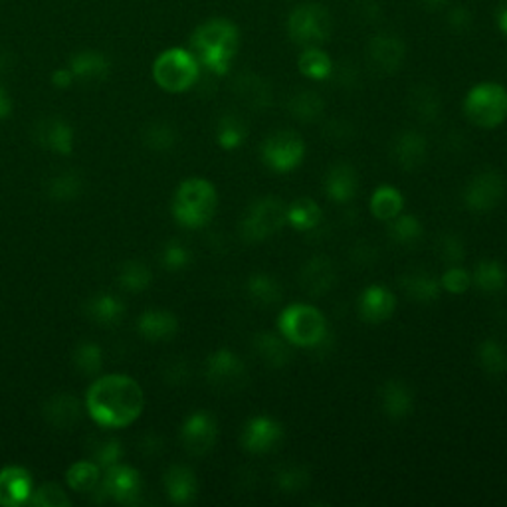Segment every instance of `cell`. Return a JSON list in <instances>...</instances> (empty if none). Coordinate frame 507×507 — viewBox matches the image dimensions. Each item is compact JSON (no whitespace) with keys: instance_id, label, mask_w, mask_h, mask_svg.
Segmentation results:
<instances>
[{"instance_id":"4316f807","label":"cell","mask_w":507,"mask_h":507,"mask_svg":"<svg viewBox=\"0 0 507 507\" xmlns=\"http://www.w3.org/2000/svg\"><path fill=\"white\" fill-rule=\"evenodd\" d=\"M44 418L54 428H73L76 422L81 418V405L80 400L70 393H60L48 398L44 405Z\"/></svg>"},{"instance_id":"6da1fadb","label":"cell","mask_w":507,"mask_h":507,"mask_svg":"<svg viewBox=\"0 0 507 507\" xmlns=\"http://www.w3.org/2000/svg\"><path fill=\"white\" fill-rule=\"evenodd\" d=\"M86 408L101 428H125L141 416L143 388L127 375L101 377L88 390Z\"/></svg>"},{"instance_id":"7402d4cb","label":"cell","mask_w":507,"mask_h":507,"mask_svg":"<svg viewBox=\"0 0 507 507\" xmlns=\"http://www.w3.org/2000/svg\"><path fill=\"white\" fill-rule=\"evenodd\" d=\"M405 44L395 34H378L368 44V58L378 72L395 73L405 60Z\"/></svg>"},{"instance_id":"f907efd6","label":"cell","mask_w":507,"mask_h":507,"mask_svg":"<svg viewBox=\"0 0 507 507\" xmlns=\"http://www.w3.org/2000/svg\"><path fill=\"white\" fill-rule=\"evenodd\" d=\"M412 108H415L416 115L422 120H435L440 113V100L435 90L428 88H418V91L412 98Z\"/></svg>"},{"instance_id":"ab89813d","label":"cell","mask_w":507,"mask_h":507,"mask_svg":"<svg viewBox=\"0 0 507 507\" xmlns=\"http://www.w3.org/2000/svg\"><path fill=\"white\" fill-rule=\"evenodd\" d=\"M73 365L78 371L86 377H93L101 371L103 367V353L101 347L93 341H83L73 351Z\"/></svg>"},{"instance_id":"4dcf8cb0","label":"cell","mask_w":507,"mask_h":507,"mask_svg":"<svg viewBox=\"0 0 507 507\" xmlns=\"http://www.w3.org/2000/svg\"><path fill=\"white\" fill-rule=\"evenodd\" d=\"M86 313L101 327H115L125 315V303L111 293H98L86 303Z\"/></svg>"},{"instance_id":"9f6ffc18","label":"cell","mask_w":507,"mask_h":507,"mask_svg":"<svg viewBox=\"0 0 507 507\" xmlns=\"http://www.w3.org/2000/svg\"><path fill=\"white\" fill-rule=\"evenodd\" d=\"M422 3H425L430 10H438V8H444L446 6L450 0H422Z\"/></svg>"},{"instance_id":"f35d334b","label":"cell","mask_w":507,"mask_h":507,"mask_svg":"<svg viewBox=\"0 0 507 507\" xmlns=\"http://www.w3.org/2000/svg\"><path fill=\"white\" fill-rule=\"evenodd\" d=\"M100 474H101V468L95 462H76L68 470L66 480L73 492L91 493L98 490L100 478H101Z\"/></svg>"},{"instance_id":"484cf974","label":"cell","mask_w":507,"mask_h":507,"mask_svg":"<svg viewBox=\"0 0 507 507\" xmlns=\"http://www.w3.org/2000/svg\"><path fill=\"white\" fill-rule=\"evenodd\" d=\"M36 141L44 149L56 155H70L73 151V131L70 123L58 118L40 121L36 127Z\"/></svg>"},{"instance_id":"7a4b0ae2","label":"cell","mask_w":507,"mask_h":507,"mask_svg":"<svg viewBox=\"0 0 507 507\" xmlns=\"http://www.w3.org/2000/svg\"><path fill=\"white\" fill-rule=\"evenodd\" d=\"M190 46L200 66L216 76H225L240 46L238 28L226 18L208 20L195 30Z\"/></svg>"},{"instance_id":"74e56055","label":"cell","mask_w":507,"mask_h":507,"mask_svg":"<svg viewBox=\"0 0 507 507\" xmlns=\"http://www.w3.org/2000/svg\"><path fill=\"white\" fill-rule=\"evenodd\" d=\"M246 123L236 118V115H225V118H220L216 125V143L220 149L236 151L238 147H242V143L246 141Z\"/></svg>"},{"instance_id":"3957f363","label":"cell","mask_w":507,"mask_h":507,"mask_svg":"<svg viewBox=\"0 0 507 507\" xmlns=\"http://www.w3.org/2000/svg\"><path fill=\"white\" fill-rule=\"evenodd\" d=\"M218 208L216 187L206 178L193 177L177 187L173 196V216L183 228H205Z\"/></svg>"},{"instance_id":"277c9868","label":"cell","mask_w":507,"mask_h":507,"mask_svg":"<svg viewBox=\"0 0 507 507\" xmlns=\"http://www.w3.org/2000/svg\"><path fill=\"white\" fill-rule=\"evenodd\" d=\"M276 330L290 345L313 349L325 343L330 325L320 308L311 303H290L280 311Z\"/></svg>"},{"instance_id":"ee69618b","label":"cell","mask_w":507,"mask_h":507,"mask_svg":"<svg viewBox=\"0 0 507 507\" xmlns=\"http://www.w3.org/2000/svg\"><path fill=\"white\" fill-rule=\"evenodd\" d=\"M311 482L310 472L303 466H283L276 474V485L282 493H301Z\"/></svg>"},{"instance_id":"7bdbcfd3","label":"cell","mask_w":507,"mask_h":507,"mask_svg":"<svg viewBox=\"0 0 507 507\" xmlns=\"http://www.w3.org/2000/svg\"><path fill=\"white\" fill-rule=\"evenodd\" d=\"M81 188L83 183L81 178L78 177V173H60L58 177L50 178L48 183V196L54 198V200H72L81 195Z\"/></svg>"},{"instance_id":"60d3db41","label":"cell","mask_w":507,"mask_h":507,"mask_svg":"<svg viewBox=\"0 0 507 507\" xmlns=\"http://www.w3.org/2000/svg\"><path fill=\"white\" fill-rule=\"evenodd\" d=\"M151 282H153V273L143 262L133 260V262L123 263V268L120 272V283H121V288H125L127 292L139 293L149 288Z\"/></svg>"},{"instance_id":"836d02e7","label":"cell","mask_w":507,"mask_h":507,"mask_svg":"<svg viewBox=\"0 0 507 507\" xmlns=\"http://www.w3.org/2000/svg\"><path fill=\"white\" fill-rule=\"evenodd\" d=\"M388 225V238L398 246H415L425 236V226L418 216L415 215H405L400 213L397 218H393Z\"/></svg>"},{"instance_id":"d6986e66","label":"cell","mask_w":507,"mask_h":507,"mask_svg":"<svg viewBox=\"0 0 507 507\" xmlns=\"http://www.w3.org/2000/svg\"><path fill=\"white\" fill-rule=\"evenodd\" d=\"M32 492H34V482L28 470L20 466L0 470V505L16 507L28 503Z\"/></svg>"},{"instance_id":"603a6c76","label":"cell","mask_w":507,"mask_h":507,"mask_svg":"<svg viewBox=\"0 0 507 507\" xmlns=\"http://www.w3.org/2000/svg\"><path fill=\"white\" fill-rule=\"evenodd\" d=\"M165 492L168 495V500L175 505H188L196 500L198 495V480L195 472L188 466H181V464H175V466L168 468L165 472Z\"/></svg>"},{"instance_id":"f5cc1de1","label":"cell","mask_w":507,"mask_h":507,"mask_svg":"<svg viewBox=\"0 0 507 507\" xmlns=\"http://www.w3.org/2000/svg\"><path fill=\"white\" fill-rule=\"evenodd\" d=\"M72 81H73V76H72L70 68L58 70V72H54V76H52V83H54L56 88H70Z\"/></svg>"},{"instance_id":"9c48e42d","label":"cell","mask_w":507,"mask_h":507,"mask_svg":"<svg viewBox=\"0 0 507 507\" xmlns=\"http://www.w3.org/2000/svg\"><path fill=\"white\" fill-rule=\"evenodd\" d=\"M260 158L270 171L285 175L298 168L305 158V141L300 133L282 129L268 135L260 145Z\"/></svg>"},{"instance_id":"f1b7e54d","label":"cell","mask_w":507,"mask_h":507,"mask_svg":"<svg viewBox=\"0 0 507 507\" xmlns=\"http://www.w3.org/2000/svg\"><path fill=\"white\" fill-rule=\"evenodd\" d=\"M70 72L73 80H80L83 83H95L108 78L110 62L100 52L86 50L70 60Z\"/></svg>"},{"instance_id":"11a10c76","label":"cell","mask_w":507,"mask_h":507,"mask_svg":"<svg viewBox=\"0 0 507 507\" xmlns=\"http://www.w3.org/2000/svg\"><path fill=\"white\" fill-rule=\"evenodd\" d=\"M498 26L507 36V0H502L500 6H498Z\"/></svg>"},{"instance_id":"83f0119b","label":"cell","mask_w":507,"mask_h":507,"mask_svg":"<svg viewBox=\"0 0 507 507\" xmlns=\"http://www.w3.org/2000/svg\"><path fill=\"white\" fill-rule=\"evenodd\" d=\"M368 210L378 222H390L405 210V195L395 185H378L368 198Z\"/></svg>"},{"instance_id":"cb8c5ba5","label":"cell","mask_w":507,"mask_h":507,"mask_svg":"<svg viewBox=\"0 0 507 507\" xmlns=\"http://www.w3.org/2000/svg\"><path fill=\"white\" fill-rule=\"evenodd\" d=\"M335 278L337 273L333 263L325 256H313L311 260L305 262L300 273L301 288L311 295H323L330 292L333 288Z\"/></svg>"},{"instance_id":"681fc988","label":"cell","mask_w":507,"mask_h":507,"mask_svg":"<svg viewBox=\"0 0 507 507\" xmlns=\"http://www.w3.org/2000/svg\"><path fill=\"white\" fill-rule=\"evenodd\" d=\"M436 250L438 256L446 262L448 266L462 263L464 256H466V244H464V240L458 234H442L436 242Z\"/></svg>"},{"instance_id":"ba28073f","label":"cell","mask_w":507,"mask_h":507,"mask_svg":"<svg viewBox=\"0 0 507 507\" xmlns=\"http://www.w3.org/2000/svg\"><path fill=\"white\" fill-rule=\"evenodd\" d=\"M331 16L321 5H301L288 18V34L301 48L325 44L331 36Z\"/></svg>"},{"instance_id":"30bf717a","label":"cell","mask_w":507,"mask_h":507,"mask_svg":"<svg viewBox=\"0 0 507 507\" xmlns=\"http://www.w3.org/2000/svg\"><path fill=\"white\" fill-rule=\"evenodd\" d=\"M505 190L507 185L503 175L495 171V168H483V171L470 178V183L462 193V200L472 213H492V210L502 205V200L505 198Z\"/></svg>"},{"instance_id":"5b68a950","label":"cell","mask_w":507,"mask_h":507,"mask_svg":"<svg viewBox=\"0 0 507 507\" xmlns=\"http://www.w3.org/2000/svg\"><path fill=\"white\" fill-rule=\"evenodd\" d=\"M462 111L480 129H495L507 120V90L498 81H482L466 93Z\"/></svg>"},{"instance_id":"d590c367","label":"cell","mask_w":507,"mask_h":507,"mask_svg":"<svg viewBox=\"0 0 507 507\" xmlns=\"http://www.w3.org/2000/svg\"><path fill=\"white\" fill-rule=\"evenodd\" d=\"M298 68L301 72V76L310 78L313 81H323L327 78H331L333 62L320 46L303 48L301 56L298 60Z\"/></svg>"},{"instance_id":"8992f818","label":"cell","mask_w":507,"mask_h":507,"mask_svg":"<svg viewBox=\"0 0 507 507\" xmlns=\"http://www.w3.org/2000/svg\"><path fill=\"white\" fill-rule=\"evenodd\" d=\"M288 205L278 196L256 198L240 218V236L252 244L266 242L288 226Z\"/></svg>"},{"instance_id":"bcb514c9","label":"cell","mask_w":507,"mask_h":507,"mask_svg":"<svg viewBox=\"0 0 507 507\" xmlns=\"http://www.w3.org/2000/svg\"><path fill=\"white\" fill-rule=\"evenodd\" d=\"M145 143L155 151H168L177 145V131L171 123L158 121L147 127Z\"/></svg>"},{"instance_id":"4fadbf2b","label":"cell","mask_w":507,"mask_h":507,"mask_svg":"<svg viewBox=\"0 0 507 507\" xmlns=\"http://www.w3.org/2000/svg\"><path fill=\"white\" fill-rule=\"evenodd\" d=\"M283 440L282 422L268 415H256L244 422L240 430V444L248 454H268Z\"/></svg>"},{"instance_id":"b9f144b4","label":"cell","mask_w":507,"mask_h":507,"mask_svg":"<svg viewBox=\"0 0 507 507\" xmlns=\"http://www.w3.org/2000/svg\"><path fill=\"white\" fill-rule=\"evenodd\" d=\"M193 262V252L181 240H167L161 248V266L167 272H183Z\"/></svg>"},{"instance_id":"9a60e30c","label":"cell","mask_w":507,"mask_h":507,"mask_svg":"<svg viewBox=\"0 0 507 507\" xmlns=\"http://www.w3.org/2000/svg\"><path fill=\"white\" fill-rule=\"evenodd\" d=\"M397 311V295L393 290L385 288L380 283L367 285V288L359 293L357 300V313L361 317V321L368 325H380L388 321Z\"/></svg>"},{"instance_id":"52a82bcc","label":"cell","mask_w":507,"mask_h":507,"mask_svg":"<svg viewBox=\"0 0 507 507\" xmlns=\"http://www.w3.org/2000/svg\"><path fill=\"white\" fill-rule=\"evenodd\" d=\"M200 63L193 52L171 48L163 52L153 63V78L158 88L168 93H183L198 81Z\"/></svg>"},{"instance_id":"c3c4849f","label":"cell","mask_w":507,"mask_h":507,"mask_svg":"<svg viewBox=\"0 0 507 507\" xmlns=\"http://www.w3.org/2000/svg\"><path fill=\"white\" fill-rule=\"evenodd\" d=\"M30 503L36 507H68L72 505L70 498L58 483H44L42 488H38L32 493Z\"/></svg>"},{"instance_id":"44dd1931","label":"cell","mask_w":507,"mask_h":507,"mask_svg":"<svg viewBox=\"0 0 507 507\" xmlns=\"http://www.w3.org/2000/svg\"><path fill=\"white\" fill-rule=\"evenodd\" d=\"M400 288L407 293V298L420 305H430L440 300L442 295V285L440 278L428 270H410L405 276L398 280Z\"/></svg>"},{"instance_id":"ac0fdd59","label":"cell","mask_w":507,"mask_h":507,"mask_svg":"<svg viewBox=\"0 0 507 507\" xmlns=\"http://www.w3.org/2000/svg\"><path fill=\"white\" fill-rule=\"evenodd\" d=\"M323 190L331 203H351L359 190V175L355 167L349 163H335L323 177Z\"/></svg>"},{"instance_id":"f6af8a7d","label":"cell","mask_w":507,"mask_h":507,"mask_svg":"<svg viewBox=\"0 0 507 507\" xmlns=\"http://www.w3.org/2000/svg\"><path fill=\"white\" fill-rule=\"evenodd\" d=\"M442 292L452 293V295H462L472 288V273L462 266V263H454L444 270L440 276Z\"/></svg>"},{"instance_id":"8fae6325","label":"cell","mask_w":507,"mask_h":507,"mask_svg":"<svg viewBox=\"0 0 507 507\" xmlns=\"http://www.w3.org/2000/svg\"><path fill=\"white\" fill-rule=\"evenodd\" d=\"M205 375L208 383L218 390H234L248 380L244 361L226 347H220L208 355Z\"/></svg>"},{"instance_id":"db71d44e","label":"cell","mask_w":507,"mask_h":507,"mask_svg":"<svg viewBox=\"0 0 507 507\" xmlns=\"http://www.w3.org/2000/svg\"><path fill=\"white\" fill-rule=\"evenodd\" d=\"M13 113V100H10L8 91L0 86V121L6 120Z\"/></svg>"},{"instance_id":"7c38bea8","label":"cell","mask_w":507,"mask_h":507,"mask_svg":"<svg viewBox=\"0 0 507 507\" xmlns=\"http://www.w3.org/2000/svg\"><path fill=\"white\" fill-rule=\"evenodd\" d=\"M218 438V422L213 412L195 410L181 425V442L188 454L205 456L215 448Z\"/></svg>"},{"instance_id":"7dc6e473","label":"cell","mask_w":507,"mask_h":507,"mask_svg":"<svg viewBox=\"0 0 507 507\" xmlns=\"http://www.w3.org/2000/svg\"><path fill=\"white\" fill-rule=\"evenodd\" d=\"M123 456V448L120 440L115 438H108V440H100L95 442L91 446V460L98 464L100 468H111L115 464H120Z\"/></svg>"},{"instance_id":"8d00e7d4","label":"cell","mask_w":507,"mask_h":507,"mask_svg":"<svg viewBox=\"0 0 507 507\" xmlns=\"http://www.w3.org/2000/svg\"><path fill=\"white\" fill-rule=\"evenodd\" d=\"M478 365L488 375H503L507 373V345L500 340H485L478 345L475 351Z\"/></svg>"},{"instance_id":"d4e9b609","label":"cell","mask_w":507,"mask_h":507,"mask_svg":"<svg viewBox=\"0 0 507 507\" xmlns=\"http://www.w3.org/2000/svg\"><path fill=\"white\" fill-rule=\"evenodd\" d=\"M137 330L147 341H168L178 331V320L167 310H147L137 320Z\"/></svg>"},{"instance_id":"f546056e","label":"cell","mask_w":507,"mask_h":507,"mask_svg":"<svg viewBox=\"0 0 507 507\" xmlns=\"http://www.w3.org/2000/svg\"><path fill=\"white\" fill-rule=\"evenodd\" d=\"M248 298L260 308H273L283 298L282 283L266 272H254L246 282Z\"/></svg>"},{"instance_id":"ffe728a7","label":"cell","mask_w":507,"mask_h":507,"mask_svg":"<svg viewBox=\"0 0 507 507\" xmlns=\"http://www.w3.org/2000/svg\"><path fill=\"white\" fill-rule=\"evenodd\" d=\"M254 353L258 355L262 363H266L270 368H283L292 363L293 359V345H290L283 337L276 331H258L254 335Z\"/></svg>"},{"instance_id":"5bb4252c","label":"cell","mask_w":507,"mask_h":507,"mask_svg":"<svg viewBox=\"0 0 507 507\" xmlns=\"http://www.w3.org/2000/svg\"><path fill=\"white\" fill-rule=\"evenodd\" d=\"M100 492L115 503L135 505L141 500L143 480L135 468L125 466V464H115V466L105 470Z\"/></svg>"},{"instance_id":"2e32d148","label":"cell","mask_w":507,"mask_h":507,"mask_svg":"<svg viewBox=\"0 0 507 507\" xmlns=\"http://www.w3.org/2000/svg\"><path fill=\"white\" fill-rule=\"evenodd\" d=\"M378 407L390 420H405L415 408V393L400 378H388L378 390Z\"/></svg>"},{"instance_id":"d6a6232c","label":"cell","mask_w":507,"mask_h":507,"mask_svg":"<svg viewBox=\"0 0 507 507\" xmlns=\"http://www.w3.org/2000/svg\"><path fill=\"white\" fill-rule=\"evenodd\" d=\"M285 218H288V226H292L293 230L311 232L321 226L323 210L313 198L301 196L293 200L292 205H288V215H285Z\"/></svg>"},{"instance_id":"e575fe53","label":"cell","mask_w":507,"mask_h":507,"mask_svg":"<svg viewBox=\"0 0 507 507\" xmlns=\"http://www.w3.org/2000/svg\"><path fill=\"white\" fill-rule=\"evenodd\" d=\"M288 110L298 121L311 123L315 120H320L323 115L325 101L321 100L320 93H315L311 90H301V91L292 95V100L288 103Z\"/></svg>"},{"instance_id":"1f68e13d","label":"cell","mask_w":507,"mask_h":507,"mask_svg":"<svg viewBox=\"0 0 507 507\" xmlns=\"http://www.w3.org/2000/svg\"><path fill=\"white\" fill-rule=\"evenodd\" d=\"M472 273V283L482 293H498L507 283V270L500 260L483 258L475 263Z\"/></svg>"},{"instance_id":"816d5d0a","label":"cell","mask_w":507,"mask_h":507,"mask_svg":"<svg viewBox=\"0 0 507 507\" xmlns=\"http://www.w3.org/2000/svg\"><path fill=\"white\" fill-rule=\"evenodd\" d=\"M448 20H450L452 28L460 30V28H468L472 18H470V13H468L466 8H464V6H456V8H452V10H450Z\"/></svg>"},{"instance_id":"e0dca14e","label":"cell","mask_w":507,"mask_h":507,"mask_svg":"<svg viewBox=\"0 0 507 507\" xmlns=\"http://www.w3.org/2000/svg\"><path fill=\"white\" fill-rule=\"evenodd\" d=\"M393 158L395 163L405 171H416L426 161L428 143L426 137L416 129L400 131L393 141Z\"/></svg>"}]
</instances>
